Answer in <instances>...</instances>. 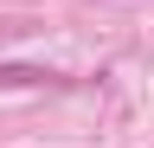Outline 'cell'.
I'll list each match as a JSON object with an SVG mask.
<instances>
[{
	"label": "cell",
	"mask_w": 154,
	"mask_h": 148,
	"mask_svg": "<svg viewBox=\"0 0 154 148\" xmlns=\"http://www.w3.org/2000/svg\"><path fill=\"white\" fill-rule=\"evenodd\" d=\"M0 84H38V71H26V65H0Z\"/></svg>",
	"instance_id": "6da1fadb"
}]
</instances>
